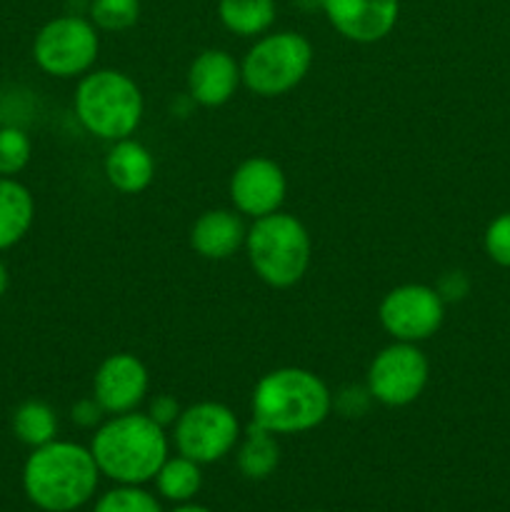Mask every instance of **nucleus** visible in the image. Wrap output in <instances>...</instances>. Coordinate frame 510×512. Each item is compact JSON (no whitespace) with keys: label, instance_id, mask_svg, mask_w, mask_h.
<instances>
[{"label":"nucleus","instance_id":"1","mask_svg":"<svg viewBox=\"0 0 510 512\" xmlns=\"http://www.w3.org/2000/svg\"><path fill=\"white\" fill-rule=\"evenodd\" d=\"M100 470L90 448L70 440H50L33 448L23 468V488L30 503L45 512L83 508L98 488Z\"/></svg>","mask_w":510,"mask_h":512},{"label":"nucleus","instance_id":"2","mask_svg":"<svg viewBox=\"0 0 510 512\" xmlns=\"http://www.w3.org/2000/svg\"><path fill=\"white\" fill-rule=\"evenodd\" d=\"M90 453L100 475L120 485H143L168 460V435L148 413L133 410L98 425Z\"/></svg>","mask_w":510,"mask_h":512},{"label":"nucleus","instance_id":"3","mask_svg":"<svg viewBox=\"0 0 510 512\" xmlns=\"http://www.w3.org/2000/svg\"><path fill=\"white\" fill-rule=\"evenodd\" d=\"M253 423L273 435L315 430L333 410L330 388L305 368H278L258 380L253 390Z\"/></svg>","mask_w":510,"mask_h":512},{"label":"nucleus","instance_id":"4","mask_svg":"<svg viewBox=\"0 0 510 512\" xmlns=\"http://www.w3.org/2000/svg\"><path fill=\"white\" fill-rule=\"evenodd\" d=\"M75 118L90 135L108 143L130 138L143 120V93L120 70H90L80 78L73 98Z\"/></svg>","mask_w":510,"mask_h":512},{"label":"nucleus","instance_id":"5","mask_svg":"<svg viewBox=\"0 0 510 512\" xmlns=\"http://www.w3.org/2000/svg\"><path fill=\"white\" fill-rule=\"evenodd\" d=\"M250 268L270 288H293L310 268L313 243L310 233L295 215L278 213L253 220L245 235Z\"/></svg>","mask_w":510,"mask_h":512},{"label":"nucleus","instance_id":"6","mask_svg":"<svg viewBox=\"0 0 510 512\" xmlns=\"http://www.w3.org/2000/svg\"><path fill=\"white\" fill-rule=\"evenodd\" d=\"M313 65V45L293 30L265 33L240 63L243 85L260 98H278L298 88Z\"/></svg>","mask_w":510,"mask_h":512},{"label":"nucleus","instance_id":"7","mask_svg":"<svg viewBox=\"0 0 510 512\" xmlns=\"http://www.w3.org/2000/svg\"><path fill=\"white\" fill-rule=\"evenodd\" d=\"M100 53L98 28L83 15H58L38 30L33 40V60L53 78H83Z\"/></svg>","mask_w":510,"mask_h":512},{"label":"nucleus","instance_id":"8","mask_svg":"<svg viewBox=\"0 0 510 512\" xmlns=\"http://www.w3.org/2000/svg\"><path fill=\"white\" fill-rule=\"evenodd\" d=\"M175 448L198 465L218 463L240 440V420L223 403H195L175 420Z\"/></svg>","mask_w":510,"mask_h":512},{"label":"nucleus","instance_id":"9","mask_svg":"<svg viewBox=\"0 0 510 512\" xmlns=\"http://www.w3.org/2000/svg\"><path fill=\"white\" fill-rule=\"evenodd\" d=\"M430 363L418 343H400L380 350L370 363L365 383L370 398L388 408H405L423 395L428 385Z\"/></svg>","mask_w":510,"mask_h":512},{"label":"nucleus","instance_id":"10","mask_svg":"<svg viewBox=\"0 0 510 512\" xmlns=\"http://www.w3.org/2000/svg\"><path fill=\"white\" fill-rule=\"evenodd\" d=\"M385 333L400 343H423L433 338L445 320V300L430 285L405 283L385 293L378 308Z\"/></svg>","mask_w":510,"mask_h":512},{"label":"nucleus","instance_id":"11","mask_svg":"<svg viewBox=\"0 0 510 512\" xmlns=\"http://www.w3.org/2000/svg\"><path fill=\"white\" fill-rule=\"evenodd\" d=\"M230 200L240 215L258 220L283 208L288 195V180L283 168L270 158L243 160L230 175Z\"/></svg>","mask_w":510,"mask_h":512},{"label":"nucleus","instance_id":"12","mask_svg":"<svg viewBox=\"0 0 510 512\" xmlns=\"http://www.w3.org/2000/svg\"><path fill=\"white\" fill-rule=\"evenodd\" d=\"M148 388V368L133 353L108 355L95 370L93 398L108 415L133 413L145 400Z\"/></svg>","mask_w":510,"mask_h":512},{"label":"nucleus","instance_id":"13","mask_svg":"<svg viewBox=\"0 0 510 512\" xmlns=\"http://www.w3.org/2000/svg\"><path fill=\"white\" fill-rule=\"evenodd\" d=\"M320 8L335 33L360 45L388 38L400 18V0H320Z\"/></svg>","mask_w":510,"mask_h":512},{"label":"nucleus","instance_id":"14","mask_svg":"<svg viewBox=\"0 0 510 512\" xmlns=\"http://www.w3.org/2000/svg\"><path fill=\"white\" fill-rule=\"evenodd\" d=\"M243 83L240 63L220 48H208L188 68V95L203 108H220Z\"/></svg>","mask_w":510,"mask_h":512},{"label":"nucleus","instance_id":"15","mask_svg":"<svg viewBox=\"0 0 510 512\" xmlns=\"http://www.w3.org/2000/svg\"><path fill=\"white\" fill-rule=\"evenodd\" d=\"M245 228L238 210H205L190 228V245L205 260H228L245 248Z\"/></svg>","mask_w":510,"mask_h":512},{"label":"nucleus","instance_id":"16","mask_svg":"<svg viewBox=\"0 0 510 512\" xmlns=\"http://www.w3.org/2000/svg\"><path fill=\"white\" fill-rule=\"evenodd\" d=\"M105 178L123 195L143 193L155 178L153 153L133 138L118 140L105 155Z\"/></svg>","mask_w":510,"mask_h":512},{"label":"nucleus","instance_id":"17","mask_svg":"<svg viewBox=\"0 0 510 512\" xmlns=\"http://www.w3.org/2000/svg\"><path fill=\"white\" fill-rule=\"evenodd\" d=\"M35 220L33 193L15 178H0V250L18 245Z\"/></svg>","mask_w":510,"mask_h":512},{"label":"nucleus","instance_id":"18","mask_svg":"<svg viewBox=\"0 0 510 512\" xmlns=\"http://www.w3.org/2000/svg\"><path fill=\"white\" fill-rule=\"evenodd\" d=\"M275 0H218V18L233 35L260 38L275 23Z\"/></svg>","mask_w":510,"mask_h":512},{"label":"nucleus","instance_id":"19","mask_svg":"<svg viewBox=\"0 0 510 512\" xmlns=\"http://www.w3.org/2000/svg\"><path fill=\"white\" fill-rule=\"evenodd\" d=\"M280 463V445L273 433L250 423L238 448V470L248 480H265Z\"/></svg>","mask_w":510,"mask_h":512},{"label":"nucleus","instance_id":"20","mask_svg":"<svg viewBox=\"0 0 510 512\" xmlns=\"http://www.w3.org/2000/svg\"><path fill=\"white\" fill-rule=\"evenodd\" d=\"M13 433L28 448H40L58 435V415L43 400H25L13 413Z\"/></svg>","mask_w":510,"mask_h":512},{"label":"nucleus","instance_id":"21","mask_svg":"<svg viewBox=\"0 0 510 512\" xmlns=\"http://www.w3.org/2000/svg\"><path fill=\"white\" fill-rule=\"evenodd\" d=\"M155 485H158V493L170 503H190L203 485V473L195 460L178 455L160 465Z\"/></svg>","mask_w":510,"mask_h":512},{"label":"nucleus","instance_id":"22","mask_svg":"<svg viewBox=\"0 0 510 512\" xmlns=\"http://www.w3.org/2000/svg\"><path fill=\"white\" fill-rule=\"evenodd\" d=\"M90 23L98 30L123 33L140 18V0H90Z\"/></svg>","mask_w":510,"mask_h":512},{"label":"nucleus","instance_id":"23","mask_svg":"<svg viewBox=\"0 0 510 512\" xmlns=\"http://www.w3.org/2000/svg\"><path fill=\"white\" fill-rule=\"evenodd\" d=\"M33 158V143L28 133L13 125L0 128V178H15L28 168Z\"/></svg>","mask_w":510,"mask_h":512},{"label":"nucleus","instance_id":"24","mask_svg":"<svg viewBox=\"0 0 510 512\" xmlns=\"http://www.w3.org/2000/svg\"><path fill=\"white\" fill-rule=\"evenodd\" d=\"M93 512H163V508L155 495H150L140 485H120V488L108 490L95 503Z\"/></svg>","mask_w":510,"mask_h":512},{"label":"nucleus","instance_id":"25","mask_svg":"<svg viewBox=\"0 0 510 512\" xmlns=\"http://www.w3.org/2000/svg\"><path fill=\"white\" fill-rule=\"evenodd\" d=\"M485 253L503 268H510V213L498 215L485 230Z\"/></svg>","mask_w":510,"mask_h":512},{"label":"nucleus","instance_id":"26","mask_svg":"<svg viewBox=\"0 0 510 512\" xmlns=\"http://www.w3.org/2000/svg\"><path fill=\"white\" fill-rule=\"evenodd\" d=\"M180 413H183V410H180L178 400H175L173 395H158V398H153V403H150L148 408V415L160 425V428H170V425H175V420L180 418Z\"/></svg>","mask_w":510,"mask_h":512},{"label":"nucleus","instance_id":"27","mask_svg":"<svg viewBox=\"0 0 510 512\" xmlns=\"http://www.w3.org/2000/svg\"><path fill=\"white\" fill-rule=\"evenodd\" d=\"M468 288H470V283H468V278H465V273L453 270V273H445L443 278H440L438 288L435 290H438L440 298L448 303V300H463L465 295H468Z\"/></svg>","mask_w":510,"mask_h":512},{"label":"nucleus","instance_id":"28","mask_svg":"<svg viewBox=\"0 0 510 512\" xmlns=\"http://www.w3.org/2000/svg\"><path fill=\"white\" fill-rule=\"evenodd\" d=\"M100 415H103V408L95 403V398L78 400L73 405V423H78L80 428H93V425H98Z\"/></svg>","mask_w":510,"mask_h":512},{"label":"nucleus","instance_id":"29","mask_svg":"<svg viewBox=\"0 0 510 512\" xmlns=\"http://www.w3.org/2000/svg\"><path fill=\"white\" fill-rule=\"evenodd\" d=\"M8 283H10L8 268H5V263H3V260H0V298H3L5 290H8Z\"/></svg>","mask_w":510,"mask_h":512},{"label":"nucleus","instance_id":"30","mask_svg":"<svg viewBox=\"0 0 510 512\" xmlns=\"http://www.w3.org/2000/svg\"><path fill=\"white\" fill-rule=\"evenodd\" d=\"M173 512H210L208 508H203V505H193V503H180L178 508Z\"/></svg>","mask_w":510,"mask_h":512},{"label":"nucleus","instance_id":"31","mask_svg":"<svg viewBox=\"0 0 510 512\" xmlns=\"http://www.w3.org/2000/svg\"><path fill=\"white\" fill-rule=\"evenodd\" d=\"M0 128H3V113H0Z\"/></svg>","mask_w":510,"mask_h":512},{"label":"nucleus","instance_id":"32","mask_svg":"<svg viewBox=\"0 0 510 512\" xmlns=\"http://www.w3.org/2000/svg\"><path fill=\"white\" fill-rule=\"evenodd\" d=\"M310 512H320V510H310Z\"/></svg>","mask_w":510,"mask_h":512}]
</instances>
